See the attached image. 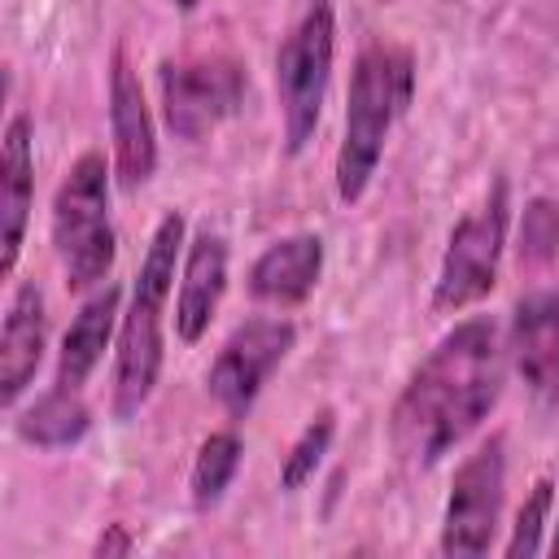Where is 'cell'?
Returning <instances> with one entry per match:
<instances>
[{
    "label": "cell",
    "instance_id": "cell-5",
    "mask_svg": "<svg viewBox=\"0 0 559 559\" xmlns=\"http://www.w3.org/2000/svg\"><path fill=\"white\" fill-rule=\"evenodd\" d=\"M332 57H336V13L328 0H314L275 52V92H280L288 153H301L319 127L323 96L332 83Z\"/></svg>",
    "mask_w": 559,
    "mask_h": 559
},
{
    "label": "cell",
    "instance_id": "cell-21",
    "mask_svg": "<svg viewBox=\"0 0 559 559\" xmlns=\"http://www.w3.org/2000/svg\"><path fill=\"white\" fill-rule=\"evenodd\" d=\"M550 489H555V485L542 476V480L533 485L528 502L520 507L515 528H511V542H507V555H511V559H520V555H537V550H542V528H546V511H550Z\"/></svg>",
    "mask_w": 559,
    "mask_h": 559
},
{
    "label": "cell",
    "instance_id": "cell-3",
    "mask_svg": "<svg viewBox=\"0 0 559 559\" xmlns=\"http://www.w3.org/2000/svg\"><path fill=\"white\" fill-rule=\"evenodd\" d=\"M183 253V214H162L140 275L131 284V306L118 323V358H114V415L131 419L153 397L162 376V310L175 284V262Z\"/></svg>",
    "mask_w": 559,
    "mask_h": 559
},
{
    "label": "cell",
    "instance_id": "cell-11",
    "mask_svg": "<svg viewBox=\"0 0 559 559\" xmlns=\"http://www.w3.org/2000/svg\"><path fill=\"white\" fill-rule=\"evenodd\" d=\"M511 362L542 402H559V280L515 301Z\"/></svg>",
    "mask_w": 559,
    "mask_h": 559
},
{
    "label": "cell",
    "instance_id": "cell-18",
    "mask_svg": "<svg viewBox=\"0 0 559 559\" xmlns=\"http://www.w3.org/2000/svg\"><path fill=\"white\" fill-rule=\"evenodd\" d=\"M240 437L236 432H210L197 450V463H192V502L197 507H214L223 498V489L231 485L236 467H240Z\"/></svg>",
    "mask_w": 559,
    "mask_h": 559
},
{
    "label": "cell",
    "instance_id": "cell-16",
    "mask_svg": "<svg viewBox=\"0 0 559 559\" xmlns=\"http://www.w3.org/2000/svg\"><path fill=\"white\" fill-rule=\"evenodd\" d=\"M118 301H122V293L114 284H100V293L92 301H83V310L74 314V323L66 328V341H61V358H57V376H52L57 389L83 393L87 376L96 371V362L109 349V336L118 323Z\"/></svg>",
    "mask_w": 559,
    "mask_h": 559
},
{
    "label": "cell",
    "instance_id": "cell-23",
    "mask_svg": "<svg viewBox=\"0 0 559 559\" xmlns=\"http://www.w3.org/2000/svg\"><path fill=\"white\" fill-rule=\"evenodd\" d=\"M197 4H205V0H175V9H183V13H192Z\"/></svg>",
    "mask_w": 559,
    "mask_h": 559
},
{
    "label": "cell",
    "instance_id": "cell-6",
    "mask_svg": "<svg viewBox=\"0 0 559 559\" xmlns=\"http://www.w3.org/2000/svg\"><path fill=\"white\" fill-rule=\"evenodd\" d=\"M507 218H511L507 179H493L485 201L467 210L450 231V245H445V258L432 284V310L454 314L493 293L502 245H507Z\"/></svg>",
    "mask_w": 559,
    "mask_h": 559
},
{
    "label": "cell",
    "instance_id": "cell-17",
    "mask_svg": "<svg viewBox=\"0 0 559 559\" xmlns=\"http://www.w3.org/2000/svg\"><path fill=\"white\" fill-rule=\"evenodd\" d=\"M87 428H92V411H87L83 393H70L57 384L31 411L17 415V437L39 450H70L87 437Z\"/></svg>",
    "mask_w": 559,
    "mask_h": 559
},
{
    "label": "cell",
    "instance_id": "cell-14",
    "mask_svg": "<svg viewBox=\"0 0 559 559\" xmlns=\"http://www.w3.org/2000/svg\"><path fill=\"white\" fill-rule=\"evenodd\" d=\"M35 197V148H31V118L13 114L4 127V162H0V275H13L26 218Z\"/></svg>",
    "mask_w": 559,
    "mask_h": 559
},
{
    "label": "cell",
    "instance_id": "cell-4",
    "mask_svg": "<svg viewBox=\"0 0 559 559\" xmlns=\"http://www.w3.org/2000/svg\"><path fill=\"white\" fill-rule=\"evenodd\" d=\"M52 245L74 293L105 284L114 266V223H109V170L100 153H83L52 197Z\"/></svg>",
    "mask_w": 559,
    "mask_h": 559
},
{
    "label": "cell",
    "instance_id": "cell-15",
    "mask_svg": "<svg viewBox=\"0 0 559 559\" xmlns=\"http://www.w3.org/2000/svg\"><path fill=\"white\" fill-rule=\"evenodd\" d=\"M44 341H48L44 293L35 284H22L9 301L4 332H0V397H4V406H13L26 393V384L35 380Z\"/></svg>",
    "mask_w": 559,
    "mask_h": 559
},
{
    "label": "cell",
    "instance_id": "cell-1",
    "mask_svg": "<svg viewBox=\"0 0 559 559\" xmlns=\"http://www.w3.org/2000/svg\"><path fill=\"white\" fill-rule=\"evenodd\" d=\"M498 393H502L498 328L485 314L454 323L393 402L389 415L393 450L411 467L441 463L463 437L480 428V419L498 406Z\"/></svg>",
    "mask_w": 559,
    "mask_h": 559
},
{
    "label": "cell",
    "instance_id": "cell-20",
    "mask_svg": "<svg viewBox=\"0 0 559 559\" xmlns=\"http://www.w3.org/2000/svg\"><path fill=\"white\" fill-rule=\"evenodd\" d=\"M559 253V205L537 197L520 218V266H546Z\"/></svg>",
    "mask_w": 559,
    "mask_h": 559
},
{
    "label": "cell",
    "instance_id": "cell-12",
    "mask_svg": "<svg viewBox=\"0 0 559 559\" xmlns=\"http://www.w3.org/2000/svg\"><path fill=\"white\" fill-rule=\"evenodd\" d=\"M227 293V240L218 231H197L183 249V280L175 297V332L183 345H197L210 332V319Z\"/></svg>",
    "mask_w": 559,
    "mask_h": 559
},
{
    "label": "cell",
    "instance_id": "cell-8",
    "mask_svg": "<svg viewBox=\"0 0 559 559\" xmlns=\"http://www.w3.org/2000/svg\"><path fill=\"white\" fill-rule=\"evenodd\" d=\"M502 498H507V454H502V437H489L454 472L441 520V555H485L502 520Z\"/></svg>",
    "mask_w": 559,
    "mask_h": 559
},
{
    "label": "cell",
    "instance_id": "cell-10",
    "mask_svg": "<svg viewBox=\"0 0 559 559\" xmlns=\"http://www.w3.org/2000/svg\"><path fill=\"white\" fill-rule=\"evenodd\" d=\"M109 135H114L118 183L135 192L157 170V140H153V118L144 105V87L127 61V48H114L109 57Z\"/></svg>",
    "mask_w": 559,
    "mask_h": 559
},
{
    "label": "cell",
    "instance_id": "cell-19",
    "mask_svg": "<svg viewBox=\"0 0 559 559\" xmlns=\"http://www.w3.org/2000/svg\"><path fill=\"white\" fill-rule=\"evenodd\" d=\"M332 432H336L332 411H319V415L301 428V437L293 441V450L284 454V467H280V489H284V493H297V489L314 476V467L323 463V454H328V445H332Z\"/></svg>",
    "mask_w": 559,
    "mask_h": 559
},
{
    "label": "cell",
    "instance_id": "cell-2",
    "mask_svg": "<svg viewBox=\"0 0 559 559\" xmlns=\"http://www.w3.org/2000/svg\"><path fill=\"white\" fill-rule=\"evenodd\" d=\"M415 92V61L397 44H367L349 74V105H345V135L336 148V197L345 205L362 201L393 122L406 114Z\"/></svg>",
    "mask_w": 559,
    "mask_h": 559
},
{
    "label": "cell",
    "instance_id": "cell-24",
    "mask_svg": "<svg viewBox=\"0 0 559 559\" xmlns=\"http://www.w3.org/2000/svg\"><path fill=\"white\" fill-rule=\"evenodd\" d=\"M550 555H559V524H555V533H550Z\"/></svg>",
    "mask_w": 559,
    "mask_h": 559
},
{
    "label": "cell",
    "instance_id": "cell-13",
    "mask_svg": "<svg viewBox=\"0 0 559 559\" xmlns=\"http://www.w3.org/2000/svg\"><path fill=\"white\" fill-rule=\"evenodd\" d=\"M323 275V240L310 231L284 236L258 253L249 266V297L262 306H301Z\"/></svg>",
    "mask_w": 559,
    "mask_h": 559
},
{
    "label": "cell",
    "instance_id": "cell-9",
    "mask_svg": "<svg viewBox=\"0 0 559 559\" xmlns=\"http://www.w3.org/2000/svg\"><path fill=\"white\" fill-rule=\"evenodd\" d=\"M293 341H297V328L288 319H249V323H240L223 341V349L210 367V380H205L210 397L231 419H245L249 406L258 402L262 384L271 380V371L288 358Z\"/></svg>",
    "mask_w": 559,
    "mask_h": 559
},
{
    "label": "cell",
    "instance_id": "cell-7",
    "mask_svg": "<svg viewBox=\"0 0 559 559\" xmlns=\"http://www.w3.org/2000/svg\"><path fill=\"white\" fill-rule=\"evenodd\" d=\"M245 105V70L231 57H183L162 66V114L179 140H201Z\"/></svg>",
    "mask_w": 559,
    "mask_h": 559
},
{
    "label": "cell",
    "instance_id": "cell-22",
    "mask_svg": "<svg viewBox=\"0 0 559 559\" xmlns=\"http://www.w3.org/2000/svg\"><path fill=\"white\" fill-rule=\"evenodd\" d=\"M131 546H135V542H131V533H127L122 524H109V528L96 537V555H105V559H109V555H131Z\"/></svg>",
    "mask_w": 559,
    "mask_h": 559
}]
</instances>
